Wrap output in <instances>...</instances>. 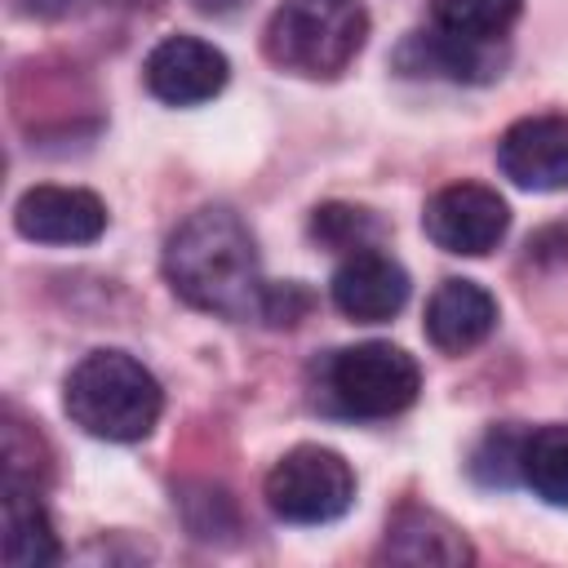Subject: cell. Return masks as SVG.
Wrapping results in <instances>:
<instances>
[{"mask_svg":"<svg viewBox=\"0 0 568 568\" xmlns=\"http://www.w3.org/2000/svg\"><path fill=\"white\" fill-rule=\"evenodd\" d=\"M524 439L528 430H515V426H493L475 457H470V475L484 484V488H510L515 479H524Z\"/></svg>","mask_w":568,"mask_h":568,"instance_id":"e0dca14e","label":"cell"},{"mask_svg":"<svg viewBox=\"0 0 568 568\" xmlns=\"http://www.w3.org/2000/svg\"><path fill=\"white\" fill-rule=\"evenodd\" d=\"M62 408L84 435L133 444L155 430L164 390L155 373L129 351H89L62 382Z\"/></svg>","mask_w":568,"mask_h":568,"instance_id":"7a4b0ae2","label":"cell"},{"mask_svg":"<svg viewBox=\"0 0 568 568\" xmlns=\"http://www.w3.org/2000/svg\"><path fill=\"white\" fill-rule=\"evenodd\" d=\"M377 217L368 213V209H359V204H320L315 213H311V235L320 240V244H328V248H373V240H377Z\"/></svg>","mask_w":568,"mask_h":568,"instance_id":"ac0fdd59","label":"cell"},{"mask_svg":"<svg viewBox=\"0 0 568 568\" xmlns=\"http://www.w3.org/2000/svg\"><path fill=\"white\" fill-rule=\"evenodd\" d=\"M226 53L200 36H164L142 62L146 89L169 106H200L217 98L226 89Z\"/></svg>","mask_w":568,"mask_h":568,"instance_id":"52a82bcc","label":"cell"},{"mask_svg":"<svg viewBox=\"0 0 568 568\" xmlns=\"http://www.w3.org/2000/svg\"><path fill=\"white\" fill-rule=\"evenodd\" d=\"M13 226L36 244H93L106 231V204L84 186H31L13 204Z\"/></svg>","mask_w":568,"mask_h":568,"instance_id":"30bf717a","label":"cell"},{"mask_svg":"<svg viewBox=\"0 0 568 568\" xmlns=\"http://www.w3.org/2000/svg\"><path fill=\"white\" fill-rule=\"evenodd\" d=\"M328 293H333V306L346 320L382 324V320L404 311V302H408V271L390 253H382L377 244L373 248H355L333 271Z\"/></svg>","mask_w":568,"mask_h":568,"instance_id":"ba28073f","label":"cell"},{"mask_svg":"<svg viewBox=\"0 0 568 568\" xmlns=\"http://www.w3.org/2000/svg\"><path fill=\"white\" fill-rule=\"evenodd\" d=\"M89 0H31V9L40 18H67V13H80Z\"/></svg>","mask_w":568,"mask_h":568,"instance_id":"ffe728a7","label":"cell"},{"mask_svg":"<svg viewBox=\"0 0 568 568\" xmlns=\"http://www.w3.org/2000/svg\"><path fill=\"white\" fill-rule=\"evenodd\" d=\"M524 484L546 506L568 510V426H541L524 439Z\"/></svg>","mask_w":568,"mask_h":568,"instance_id":"9a60e30c","label":"cell"},{"mask_svg":"<svg viewBox=\"0 0 568 568\" xmlns=\"http://www.w3.org/2000/svg\"><path fill=\"white\" fill-rule=\"evenodd\" d=\"M501 173L524 191L568 186V115H524L497 142Z\"/></svg>","mask_w":568,"mask_h":568,"instance_id":"9c48e42d","label":"cell"},{"mask_svg":"<svg viewBox=\"0 0 568 568\" xmlns=\"http://www.w3.org/2000/svg\"><path fill=\"white\" fill-rule=\"evenodd\" d=\"M164 275H169V288L195 311H209L222 320L262 315L266 280H262L257 244L248 226L222 204L195 209L169 235Z\"/></svg>","mask_w":568,"mask_h":568,"instance_id":"6da1fadb","label":"cell"},{"mask_svg":"<svg viewBox=\"0 0 568 568\" xmlns=\"http://www.w3.org/2000/svg\"><path fill=\"white\" fill-rule=\"evenodd\" d=\"M524 0H430V27L462 40H506Z\"/></svg>","mask_w":568,"mask_h":568,"instance_id":"2e32d148","label":"cell"},{"mask_svg":"<svg viewBox=\"0 0 568 568\" xmlns=\"http://www.w3.org/2000/svg\"><path fill=\"white\" fill-rule=\"evenodd\" d=\"M306 311H311V293L288 280V284H266V297H262V315L257 320H266L271 328H293Z\"/></svg>","mask_w":568,"mask_h":568,"instance_id":"d6986e66","label":"cell"},{"mask_svg":"<svg viewBox=\"0 0 568 568\" xmlns=\"http://www.w3.org/2000/svg\"><path fill=\"white\" fill-rule=\"evenodd\" d=\"M422 328L444 355L475 351L497 328V297L475 280H444L426 302Z\"/></svg>","mask_w":568,"mask_h":568,"instance_id":"8fae6325","label":"cell"},{"mask_svg":"<svg viewBox=\"0 0 568 568\" xmlns=\"http://www.w3.org/2000/svg\"><path fill=\"white\" fill-rule=\"evenodd\" d=\"M355 501V470L342 453L320 444L288 448L266 475V506L284 524H328Z\"/></svg>","mask_w":568,"mask_h":568,"instance_id":"5b68a950","label":"cell"},{"mask_svg":"<svg viewBox=\"0 0 568 568\" xmlns=\"http://www.w3.org/2000/svg\"><path fill=\"white\" fill-rule=\"evenodd\" d=\"M324 390L346 417H395L422 390V368L404 346L359 342L324 364Z\"/></svg>","mask_w":568,"mask_h":568,"instance_id":"277c9868","label":"cell"},{"mask_svg":"<svg viewBox=\"0 0 568 568\" xmlns=\"http://www.w3.org/2000/svg\"><path fill=\"white\" fill-rule=\"evenodd\" d=\"M422 226H426V235H430L444 253L484 257V253H493V248L506 240L510 209H506V200H501L493 186H484V182H453V186H439V191L426 200Z\"/></svg>","mask_w":568,"mask_h":568,"instance_id":"8992f818","label":"cell"},{"mask_svg":"<svg viewBox=\"0 0 568 568\" xmlns=\"http://www.w3.org/2000/svg\"><path fill=\"white\" fill-rule=\"evenodd\" d=\"M382 555L395 564H470L475 559L470 541L444 515L422 510V506H404L390 519Z\"/></svg>","mask_w":568,"mask_h":568,"instance_id":"7c38bea8","label":"cell"},{"mask_svg":"<svg viewBox=\"0 0 568 568\" xmlns=\"http://www.w3.org/2000/svg\"><path fill=\"white\" fill-rule=\"evenodd\" d=\"M58 559V532L36 484L4 479V564L9 568H44Z\"/></svg>","mask_w":568,"mask_h":568,"instance_id":"4fadbf2b","label":"cell"},{"mask_svg":"<svg viewBox=\"0 0 568 568\" xmlns=\"http://www.w3.org/2000/svg\"><path fill=\"white\" fill-rule=\"evenodd\" d=\"M408 53H422V71L430 67V71H439L448 80H466V84H484V80L501 75V62H506L501 40H462L439 27L413 36Z\"/></svg>","mask_w":568,"mask_h":568,"instance_id":"5bb4252c","label":"cell"},{"mask_svg":"<svg viewBox=\"0 0 568 568\" xmlns=\"http://www.w3.org/2000/svg\"><path fill=\"white\" fill-rule=\"evenodd\" d=\"M368 40V9L359 0H284L262 31V49L280 71L306 80L342 75Z\"/></svg>","mask_w":568,"mask_h":568,"instance_id":"3957f363","label":"cell"}]
</instances>
